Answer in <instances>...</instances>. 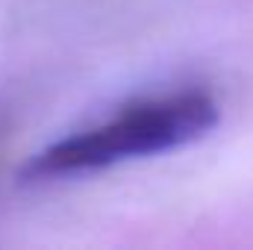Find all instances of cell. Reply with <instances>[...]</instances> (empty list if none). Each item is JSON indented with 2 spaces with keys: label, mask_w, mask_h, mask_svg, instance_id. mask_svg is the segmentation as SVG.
<instances>
[{
  "label": "cell",
  "mask_w": 253,
  "mask_h": 250,
  "mask_svg": "<svg viewBox=\"0 0 253 250\" xmlns=\"http://www.w3.org/2000/svg\"><path fill=\"white\" fill-rule=\"evenodd\" d=\"M215 124L218 103L200 88L141 97L121 106L106 121L36 153L24 168V180L44 183L59 177H77L129 159L168 153L209 135Z\"/></svg>",
  "instance_id": "cell-1"
}]
</instances>
